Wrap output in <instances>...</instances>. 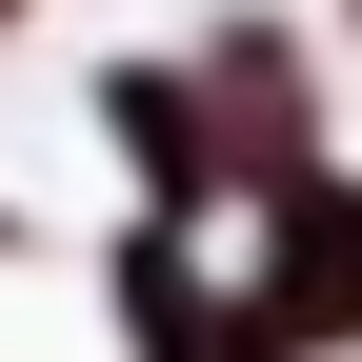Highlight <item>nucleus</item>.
<instances>
[{"label": "nucleus", "mask_w": 362, "mask_h": 362, "mask_svg": "<svg viewBox=\"0 0 362 362\" xmlns=\"http://www.w3.org/2000/svg\"><path fill=\"white\" fill-rule=\"evenodd\" d=\"M262 322H282V342H362V181H322V161L282 181V242H262Z\"/></svg>", "instance_id": "nucleus-1"}, {"label": "nucleus", "mask_w": 362, "mask_h": 362, "mask_svg": "<svg viewBox=\"0 0 362 362\" xmlns=\"http://www.w3.org/2000/svg\"><path fill=\"white\" fill-rule=\"evenodd\" d=\"M101 121H121V141H141V181H161V202H181V181H202V161H242V141H221V121L181 101L161 61H141V81H101Z\"/></svg>", "instance_id": "nucleus-2"}, {"label": "nucleus", "mask_w": 362, "mask_h": 362, "mask_svg": "<svg viewBox=\"0 0 362 362\" xmlns=\"http://www.w3.org/2000/svg\"><path fill=\"white\" fill-rule=\"evenodd\" d=\"M0 21H21V0H0Z\"/></svg>", "instance_id": "nucleus-3"}]
</instances>
